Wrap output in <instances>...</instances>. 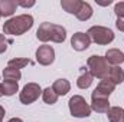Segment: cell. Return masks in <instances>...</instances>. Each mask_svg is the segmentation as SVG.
<instances>
[{
    "label": "cell",
    "instance_id": "obj_11",
    "mask_svg": "<svg viewBox=\"0 0 124 122\" xmlns=\"http://www.w3.org/2000/svg\"><path fill=\"white\" fill-rule=\"evenodd\" d=\"M17 9V1L15 0H1L0 1V16L10 17Z\"/></svg>",
    "mask_w": 124,
    "mask_h": 122
},
{
    "label": "cell",
    "instance_id": "obj_7",
    "mask_svg": "<svg viewBox=\"0 0 124 122\" xmlns=\"http://www.w3.org/2000/svg\"><path fill=\"white\" fill-rule=\"evenodd\" d=\"M90 45H91V39H90V36H88L87 33H84V32H77V33H74L72 37H71V46H72V49L77 50V52H84V50H87V49L90 47Z\"/></svg>",
    "mask_w": 124,
    "mask_h": 122
},
{
    "label": "cell",
    "instance_id": "obj_23",
    "mask_svg": "<svg viewBox=\"0 0 124 122\" xmlns=\"http://www.w3.org/2000/svg\"><path fill=\"white\" fill-rule=\"evenodd\" d=\"M29 63H31V61L26 59V58H15V59H10V61L7 62V66L20 70V69H23L25 66H28Z\"/></svg>",
    "mask_w": 124,
    "mask_h": 122
},
{
    "label": "cell",
    "instance_id": "obj_12",
    "mask_svg": "<svg viewBox=\"0 0 124 122\" xmlns=\"http://www.w3.org/2000/svg\"><path fill=\"white\" fill-rule=\"evenodd\" d=\"M52 25H54V23L43 22V23L39 26V29H38V32H36V37H38V40H40V42H43V43H46V42H49V40H51V30H52Z\"/></svg>",
    "mask_w": 124,
    "mask_h": 122
},
{
    "label": "cell",
    "instance_id": "obj_31",
    "mask_svg": "<svg viewBox=\"0 0 124 122\" xmlns=\"http://www.w3.org/2000/svg\"><path fill=\"white\" fill-rule=\"evenodd\" d=\"M0 17H1V16H0Z\"/></svg>",
    "mask_w": 124,
    "mask_h": 122
},
{
    "label": "cell",
    "instance_id": "obj_8",
    "mask_svg": "<svg viewBox=\"0 0 124 122\" xmlns=\"http://www.w3.org/2000/svg\"><path fill=\"white\" fill-rule=\"evenodd\" d=\"M116 86H117V85H114L111 81L102 79V81H100V83L97 85V88H95L94 92L91 93V98H107V99H108V96L114 92Z\"/></svg>",
    "mask_w": 124,
    "mask_h": 122
},
{
    "label": "cell",
    "instance_id": "obj_5",
    "mask_svg": "<svg viewBox=\"0 0 124 122\" xmlns=\"http://www.w3.org/2000/svg\"><path fill=\"white\" fill-rule=\"evenodd\" d=\"M40 95H42V88L39 86V83L31 82V83H26L22 88V91L19 93V99L23 105H31L35 101L39 99Z\"/></svg>",
    "mask_w": 124,
    "mask_h": 122
},
{
    "label": "cell",
    "instance_id": "obj_6",
    "mask_svg": "<svg viewBox=\"0 0 124 122\" xmlns=\"http://www.w3.org/2000/svg\"><path fill=\"white\" fill-rule=\"evenodd\" d=\"M55 61V50L49 45H42L36 49V62L42 66H49Z\"/></svg>",
    "mask_w": 124,
    "mask_h": 122
},
{
    "label": "cell",
    "instance_id": "obj_2",
    "mask_svg": "<svg viewBox=\"0 0 124 122\" xmlns=\"http://www.w3.org/2000/svg\"><path fill=\"white\" fill-rule=\"evenodd\" d=\"M87 66L90 69V73L93 75V78H97L100 81L107 79L108 78V72H110V65L105 61V58L100 56V55H93L88 58Z\"/></svg>",
    "mask_w": 124,
    "mask_h": 122
},
{
    "label": "cell",
    "instance_id": "obj_20",
    "mask_svg": "<svg viewBox=\"0 0 124 122\" xmlns=\"http://www.w3.org/2000/svg\"><path fill=\"white\" fill-rule=\"evenodd\" d=\"M93 75L90 73V72H84L78 79H77V86L79 88V89H88L91 85H93Z\"/></svg>",
    "mask_w": 124,
    "mask_h": 122
},
{
    "label": "cell",
    "instance_id": "obj_22",
    "mask_svg": "<svg viewBox=\"0 0 124 122\" xmlns=\"http://www.w3.org/2000/svg\"><path fill=\"white\" fill-rule=\"evenodd\" d=\"M42 99H43L45 103L54 105V103H56V101H58V95L54 92L52 88H45V89L42 91Z\"/></svg>",
    "mask_w": 124,
    "mask_h": 122
},
{
    "label": "cell",
    "instance_id": "obj_4",
    "mask_svg": "<svg viewBox=\"0 0 124 122\" xmlns=\"http://www.w3.org/2000/svg\"><path fill=\"white\" fill-rule=\"evenodd\" d=\"M87 34L90 36V39L93 40L94 43L97 45H110L113 40H114V32L111 30L110 27H105V26H91Z\"/></svg>",
    "mask_w": 124,
    "mask_h": 122
},
{
    "label": "cell",
    "instance_id": "obj_13",
    "mask_svg": "<svg viewBox=\"0 0 124 122\" xmlns=\"http://www.w3.org/2000/svg\"><path fill=\"white\" fill-rule=\"evenodd\" d=\"M66 39V30L61 25H52V30H51V42L55 43H63Z\"/></svg>",
    "mask_w": 124,
    "mask_h": 122
},
{
    "label": "cell",
    "instance_id": "obj_24",
    "mask_svg": "<svg viewBox=\"0 0 124 122\" xmlns=\"http://www.w3.org/2000/svg\"><path fill=\"white\" fill-rule=\"evenodd\" d=\"M114 13L117 14V17H124V1H118L114 6Z\"/></svg>",
    "mask_w": 124,
    "mask_h": 122
},
{
    "label": "cell",
    "instance_id": "obj_26",
    "mask_svg": "<svg viewBox=\"0 0 124 122\" xmlns=\"http://www.w3.org/2000/svg\"><path fill=\"white\" fill-rule=\"evenodd\" d=\"M116 27L120 32H124V17H118L116 22Z\"/></svg>",
    "mask_w": 124,
    "mask_h": 122
},
{
    "label": "cell",
    "instance_id": "obj_18",
    "mask_svg": "<svg viewBox=\"0 0 124 122\" xmlns=\"http://www.w3.org/2000/svg\"><path fill=\"white\" fill-rule=\"evenodd\" d=\"M110 122H124V109L120 106H111L107 112Z\"/></svg>",
    "mask_w": 124,
    "mask_h": 122
},
{
    "label": "cell",
    "instance_id": "obj_29",
    "mask_svg": "<svg viewBox=\"0 0 124 122\" xmlns=\"http://www.w3.org/2000/svg\"><path fill=\"white\" fill-rule=\"evenodd\" d=\"M7 122H23V121H22L20 118H10Z\"/></svg>",
    "mask_w": 124,
    "mask_h": 122
},
{
    "label": "cell",
    "instance_id": "obj_15",
    "mask_svg": "<svg viewBox=\"0 0 124 122\" xmlns=\"http://www.w3.org/2000/svg\"><path fill=\"white\" fill-rule=\"evenodd\" d=\"M108 81H111L114 85H120L124 82V70L120 66H113L110 68V72H108Z\"/></svg>",
    "mask_w": 124,
    "mask_h": 122
},
{
    "label": "cell",
    "instance_id": "obj_32",
    "mask_svg": "<svg viewBox=\"0 0 124 122\" xmlns=\"http://www.w3.org/2000/svg\"><path fill=\"white\" fill-rule=\"evenodd\" d=\"M0 122H1V121H0Z\"/></svg>",
    "mask_w": 124,
    "mask_h": 122
},
{
    "label": "cell",
    "instance_id": "obj_21",
    "mask_svg": "<svg viewBox=\"0 0 124 122\" xmlns=\"http://www.w3.org/2000/svg\"><path fill=\"white\" fill-rule=\"evenodd\" d=\"M19 91V85L17 82H9V81H4L1 83V92L4 96H12L15 95L16 92Z\"/></svg>",
    "mask_w": 124,
    "mask_h": 122
},
{
    "label": "cell",
    "instance_id": "obj_25",
    "mask_svg": "<svg viewBox=\"0 0 124 122\" xmlns=\"http://www.w3.org/2000/svg\"><path fill=\"white\" fill-rule=\"evenodd\" d=\"M7 45H9V40L6 39V36H4V34H1V33H0V55H1V53H4V52L7 50Z\"/></svg>",
    "mask_w": 124,
    "mask_h": 122
},
{
    "label": "cell",
    "instance_id": "obj_30",
    "mask_svg": "<svg viewBox=\"0 0 124 122\" xmlns=\"http://www.w3.org/2000/svg\"><path fill=\"white\" fill-rule=\"evenodd\" d=\"M3 96V92H1V83H0V98Z\"/></svg>",
    "mask_w": 124,
    "mask_h": 122
},
{
    "label": "cell",
    "instance_id": "obj_17",
    "mask_svg": "<svg viewBox=\"0 0 124 122\" xmlns=\"http://www.w3.org/2000/svg\"><path fill=\"white\" fill-rule=\"evenodd\" d=\"M1 75H3V79L4 81H9V82H17L22 78L20 70L19 69H15V68H10V66H6L3 69Z\"/></svg>",
    "mask_w": 124,
    "mask_h": 122
},
{
    "label": "cell",
    "instance_id": "obj_19",
    "mask_svg": "<svg viewBox=\"0 0 124 122\" xmlns=\"http://www.w3.org/2000/svg\"><path fill=\"white\" fill-rule=\"evenodd\" d=\"M93 13H94V12H93V7H91V4H90V3H87V1H82V6H81L79 12H78L75 16H77V19H78V20H81V22H85V20L91 19Z\"/></svg>",
    "mask_w": 124,
    "mask_h": 122
},
{
    "label": "cell",
    "instance_id": "obj_1",
    "mask_svg": "<svg viewBox=\"0 0 124 122\" xmlns=\"http://www.w3.org/2000/svg\"><path fill=\"white\" fill-rule=\"evenodd\" d=\"M33 27V17L32 14H19L16 17L9 19L7 22H4L3 25V32L4 34H10V36H20L26 32H29Z\"/></svg>",
    "mask_w": 124,
    "mask_h": 122
},
{
    "label": "cell",
    "instance_id": "obj_14",
    "mask_svg": "<svg viewBox=\"0 0 124 122\" xmlns=\"http://www.w3.org/2000/svg\"><path fill=\"white\" fill-rule=\"evenodd\" d=\"M52 89H54V92H55L58 96H63V95H66L68 92L71 91V83H69V81L61 78V79H56V81L54 82Z\"/></svg>",
    "mask_w": 124,
    "mask_h": 122
},
{
    "label": "cell",
    "instance_id": "obj_9",
    "mask_svg": "<svg viewBox=\"0 0 124 122\" xmlns=\"http://www.w3.org/2000/svg\"><path fill=\"white\" fill-rule=\"evenodd\" d=\"M105 61L108 62V65L118 66L124 62V52L120 49H108L105 53Z\"/></svg>",
    "mask_w": 124,
    "mask_h": 122
},
{
    "label": "cell",
    "instance_id": "obj_10",
    "mask_svg": "<svg viewBox=\"0 0 124 122\" xmlns=\"http://www.w3.org/2000/svg\"><path fill=\"white\" fill-rule=\"evenodd\" d=\"M111 106L107 98H91V109L97 114H107Z\"/></svg>",
    "mask_w": 124,
    "mask_h": 122
},
{
    "label": "cell",
    "instance_id": "obj_28",
    "mask_svg": "<svg viewBox=\"0 0 124 122\" xmlns=\"http://www.w3.org/2000/svg\"><path fill=\"white\" fill-rule=\"evenodd\" d=\"M4 115H6V111H4V108H3V106L0 105V121H1L3 118H4Z\"/></svg>",
    "mask_w": 124,
    "mask_h": 122
},
{
    "label": "cell",
    "instance_id": "obj_3",
    "mask_svg": "<svg viewBox=\"0 0 124 122\" xmlns=\"http://www.w3.org/2000/svg\"><path fill=\"white\" fill-rule=\"evenodd\" d=\"M68 106H69V112L72 116L75 118H87L91 115V105L87 103L85 98L81 96V95H74L69 102H68Z\"/></svg>",
    "mask_w": 124,
    "mask_h": 122
},
{
    "label": "cell",
    "instance_id": "obj_16",
    "mask_svg": "<svg viewBox=\"0 0 124 122\" xmlns=\"http://www.w3.org/2000/svg\"><path fill=\"white\" fill-rule=\"evenodd\" d=\"M62 9L69 13V14H77L82 6V1L81 0H62L61 1Z\"/></svg>",
    "mask_w": 124,
    "mask_h": 122
},
{
    "label": "cell",
    "instance_id": "obj_27",
    "mask_svg": "<svg viewBox=\"0 0 124 122\" xmlns=\"http://www.w3.org/2000/svg\"><path fill=\"white\" fill-rule=\"evenodd\" d=\"M17 6H22V7H32V6H35V1L31 0V1H17Z\"/></svg>",
    "mask_w": 124,
    "mask_h": 122
}]
</instances>
